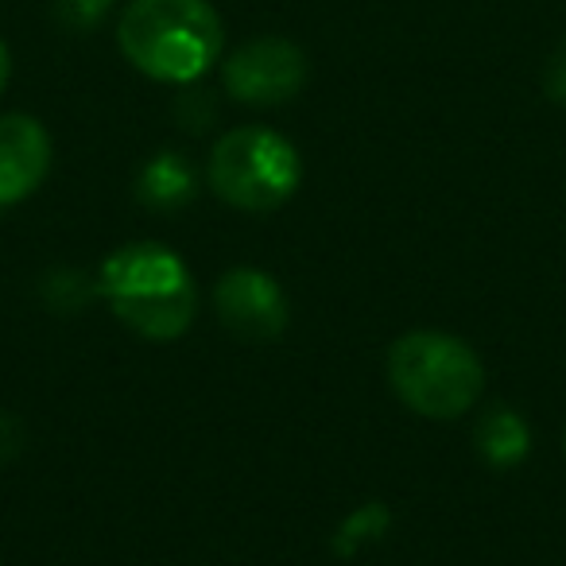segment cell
<instances>
[{"label": "cell", "instance_id": "277c9868", "mask_svg": "<svg viewBox=\"0 0 566 566\" xmlns=\"http://www.w3.org/2000/svg\"><path fill=\"white\" fill-rule=\"evenodd\" d=\"M210 187L221 202L244 213H268L292 202L303 182V159L287 136L264 125H241L210 151Z\"/></svg>", "mask_w": 566, "mask_h": 566}, {"label": "cell", "instance_id": "ba28073f", "mask_svg": "<svg viewBox=\"0 0 566 566\" xmlns=\"http://www.w3.org/2000/svg\"><path fill=\"white\" fill-rule=\"evenodd\" d=\"M195 167L179 151H156L148 164L140 167V179H136V195L148 210H179L195 198Z\"/></svg>", "mask_w": 566, "mask_h": 566}, {"label": "cell", "instance_id": "7c38bea8", "mask_svg": "<svg viewBox=\"0 0 566 566\" xmlns=\"http://www.w3.org/2000/svg\"><path fill=\"white\" fill-rule=\"evenodd\" d=\"M543 90L555 105H566V40L551 51L547 71H543Z\"/></svg>", "mask_w": 566, "mask_h": 566}, {"label": "cell", "instance_id": "5bb4252c", "mask_svg": "<svg viewBox=\"0 0 566 566\" xmlns=\"http://www.w3.org/2000/svg\"><path fill=\"white\" fill-rule=\"evenodd\" d=\"M563 447H566V431H563Z\"/></svg>", "mask_w": 566, "mask_h": 566}, {"label": "cell", "instance_id": "3957f363", "mask_svg": "<svg viewBox=\"0 0 566 566\" xmlns=\"http://www.w3.org/2000/svg\"><path fill=\"white\" fill-rule=\"evenodd\" d=\"M388 385L423 419H458L481 400L485 365L454 334L411 331L388 349Z\"/></svg>", "mask_w": 566, "mask_h": 566}, {"label": "cell", "instance_id": "30bf717a", "mask_svg": "<svg viewBox=\"0 0 566 566\" xmlns=\"http://www.w3.org/2000/svg\"><path fill=\"white\" fill-rule=\"evenodd\" d=\"M388 532V509L385 504H365V509H357L354 516L342 524L338 532V551L342 555H349V551H357L361 543H373L377 535Z\"/></svg>", "mask_w": 566, "mask_h": 566}, {"label": "cell", "instance_id": "9c48e42d", "mask_svg": "<svg viewBox=\"0 0 566 566\" xmlns=\"http://www.w3.org/2000/svg\"><path fill=\"white\" fill-rule=\"evenodd\" d=\"M473 442H478V454L485 458L496 470H509V465H520L532 450V427L524 423L516 408H489L485 416L473 427Z\"/></svg>", "mask_w": 566, "mask_h": 566}, {"label": "cell", "instance_id": "6da1fadb", "mask_svg": "<svg viewBox=\"0 0 566 566\" xmlns=\"http://www.w3.org/2000/svg\"><path fill=\"white\" fill-rule=\"evenodd\" d=\"M120 55L167 86H190L226 48V24L210 0H128L117 20Z\"/></svg>", "mask_w": 566, "mask_h": 566}, {"label": "cell", "instance_id": "8fae6325", "mask_svg": "<svg viewBox=\"0 0 566 566\" xmlns=\"http://www.w3.org/2000/svg\"><path fill=\"white\" fill-rule=\"evenodd\" d=\"M113 4H117V0H55V20L66 32L86 35L109 17Z\"/></svg>", "mask_w": 566, "mask_h": 566}, {"label": "cell", "instance_id": "8992f818", "mask_svg": "<svg viewBox=\"0 0 566 566\" xmlns=\"http://www.w3.org/2000/svg\"><path fill=\"white\" fill-rule=\"evenodd\" d=\"M213 311L221 326L244 342H272L287 331V295L260 268H229L213 283Z\"/></svg>", "mask_w": 566, "mask_h": 566}, {"label": "cell", "instance_id": "7a4b0ae2", "mask_svg": "<svg viewBox=\"0 0 566 566\" xmlns=\"http://www.w3.org/2000/svg\"><path fill=\"white\" fill-rule=\"evenodd\" d=\"M102 295L128 331L151 342H171L190 331L198 287L182 256L167 244L133 241L102 264Z\"/></svg>", "mask_w": 566, "mask_h": 566}, {"label": "cell", "instance_id": "5b68a950", "mask_svg": "<svg viewBox=\"0 0 566 566\" xmlns=\"http://www.w3.org/2000/svg\"><path fill=\"white\" fill-rule=\"evenodd\" d=\"M221 82L233 102L272 109V105L292 102L307 86V55L292 40L260 35L226 59Z\"/></svg>", "mask_w": 566, "mask_h": 566}, {"label": "cell", "instance_id": "4fadbf2b", "mask_svg": "<svg viewBox=\"0 0 566 566\" xmlns=\"http://www.w3.org/2000/svg\"><path fill=\"white\" fill-rule=\"evenodd\" d=\"M9 74H12V55H9V43L0 40V94L9 86Z\"/></svg>", "mask_w": 566, "mask_h": 566}, {"label": "cell", "instance_id": "52a82bcc", "mask_svg": "<svg viewBox=\"0 0 566 566\" xmlns=\"http://www.w3.org/2000/svg\"><path fill=\"white\" fill-rule=\"evenodd\" d=\"M51 171V136L28 113L0 117V210L24 202Z\"/></svg>", "mask_w": 566, "mask_h": 566}]
</instances>
